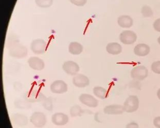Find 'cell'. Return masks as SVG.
<instances>
[{
	"label": "cell",
	"instance_id": "20",
	"mask_svg": "<svg viewBox=\"0 0 160 128\" xmlns=\"http://www.w3.org/2000/svg\"><path fill=\"white\" fill-rule=\"evenodd\" d=\"M93 93L95 96L101 99H105L108 96V92L107 89L99 86H96L93 88Z\"/></svg>",
	"mask_w": 160,
	"mask_h": 128
},
{
	"label": "cell",
	"instance_id": "26",
	"mask_svg": "<svg viewBox=\"0 0 160 128\" xmlns=\"http://www.w3.org/2000/svg\"><path fill=\"white\" fill-rule=\"evenodd\" d=\"M152 70L156 74H160V61H154L152 64Z\"/></svg>",
	"mask_w": 160,
	"mask_h": 128
},
{
	"label": "cell",
	"instance_id": "27",
	"mask_svg": "<svg viewBox=\"0 0 160 128\" xmlns=\"http://www.w3.org/2000/svg\"><path fill=\"white\" fill-rule=\"evenodd\" d=\"M73 4L77 6H83L86 4L88 0H69Z\"/></svg>",
	"mask_w": 160,
	"mask_h": 128
},
{
	"label": "cell",
	"instance_id": "29",
	"mask_svg": "<svg viewBox=\"0 0 160 128\" xmlns=\"http://www.w3.org/2000/svg\"><path fill=\"white\" fill-rule=\"evenodd\" d=\"M154 126L157 128H160V116L157 117L153 121Z\"/></svg>",
	"mask_w": 160,
	"mask_h": 128
},
{
	"label": "cell",
	"instance_id": "30",
	"mask_svg": "<svg viewBox=\"0 0 160 128\" xmlns=\"http://www.w3.org/2000/svg\"><path fill=\"white\" fill-rule=\"evenodd\" d=\"M126 128H138V124L136 122H131L126 125Z\"/></svg>",
	"mask_w": 160,
	"mask_h": 128
},
{
	"label": "cell",
	"instance_id": "28",
	"mask_svg": "<svg viewBox=\"0 0 160 128\" xmlns=\"http://www.w3.org/2000/svg\"><path fill=\"white\" fill-rule=\"evenodd\" d=\"M153 27L156 31L160 33V18L157 19L153 22Z\"/></svg>",
	"mask_w": 160,
	"mask_h": 128
},
{
	"label": "cell",
	"instance_id": "1",
	"mask_svg": "<svg viewBox=\"0 0 160 128\" xmlns=\"http://www.w3.org/2000/svg\"><path fill=\"white\" fill-rule=\"evenodd\" d=\"M28 53L27 48L18 42L12 43L9 49V54L10 56L14 58L18 59L24 58L28 56Z\"/></svg>",
	"mask_w": 160,
	"mask_h": 128
},
{
	"label": "cell",
	"instance_id": "18",
	"mask_svg": "<svg viewBox=\"0 0 160 128\" xmlns=\"http://www.w3.org/2000/svg\"><path fill=\"white\" fill-rule=\"evenodd\" d=\"M83 46L78 42H72L68 46V51L71 54L77 56L81 54L83 51Z\"/></svg>",
	"mask_w": 160,
	"mask_h": 128
},
{
	"label": "cell",
	"instance_id": "17",
	"mask_svg": "<svg viewBox=\"0 0 160 128\" xmlns=\"http://www.w3.org/2000/svg\"><path fill=\"white\" fill-rule=\"evenodd\" d=\"M107 52L112 55H118L122 52V47L118 42H111L107 45Z\"/></svg>",
	"mask_w": 160,
	"mask_h": 128
},
{
	"label": "cell",
	"instance_id": "3",
	"mask_svg": "<svg viewBox=\"0 0 160 128\" xmlns=\"http://www.w3.org/2000/svg\"><path fill=\"white\" fill-rule=\"evenodd\" d=\"M30 121L36 128H43L47 124V117L42 112H34L31 116Z\"/></svg>",
	"mask_w": 160,
	"mask_h": 128
},
{
	"label": "cell",
	"instance_id": "24",
	"mask_svg": "<svg viewBox=\"0 0 160 128\" xmlns=\"http://www.w3.org/2000/svg\"><path fill=\"white\" fill-rule=\"evenodd\" d=\"M42 105L45 109L49 111H52L53 106H52V100L51 98H46L43 101V104Z\"/></svg>",
	"mask_w": 160,
	"mask_h": 128
},
{
	"label": "cell",
	"instance_id": "25",
	"mask_svg": "<svg viewBox=\"0 0 160 128\" xmlns=\"http://www.w3.org/2000/svg\"><path fill=\"white\" fill-rule=\"evenodd\" d=\"M15 105L18 109H28L31 107V105L27 104L24 101L21 100L17 101L15 102Z\"/></svg>",
	"mask_w": 160,
	"mask_h": 128
},
{
	"label": "cell",
	"instance_id": "23",
	"mask_svg": "<svg viewBox=\"0 0 160 128\" xmlns=\"http://www.w3.org/2000/svg\"><path fill=\"white\" fill-rule=\"evenodd\" d=\"M141 13L146 18L151 17L153 15L152 8L147 5H145L142 8Z\"/></svg>",
	"mask_w": 160,
	"mask_h": 128
},
{
	"label": "cell",
	"instance_id": "16",
	"mask_svg": "<svg viewBox=\"0 0 160 128\" xmlns=\"http://www.w3.org/2000/svg\"><path fill=\"white\" fill-rule=\"evenodd\" d=\"M118 24L120 27L122 28H131L133 24L132 18L128 15H122L119 16L118 19Z\"/></svg>",
	"mask_w": 160,
	"mask_h": 128
},
{
	"label": "cell",
	"instance_id": "32",
	"mask_svg": "<svg viewBox=\"0 0 160 128\" xmlns=\"http://www.w3.org/2000/svg\"><path fill=\"white\" fill-rule=\"evenodd\" d=\"M158 42L159 43V45H160V36L159 37V38H158Z\"/></svg>",
	"mask_w": 160,
	"mask_h": 128
},
{
	"label": "cell",
	"instance_id": "13",
	"mask_svg": "<svg viewBox=\"0 0 160 128\" xmlns=\"http://www.w3.org/2000/svg\"><path fill=\"white\" fill-rule=\"evenodd\" d=\"M124 112V106L119 104L110 105L103 109V112L109 115H121Z\"/></svg>",
	"mask_w": 160,
	"mask_h": 128
},
{
	"label": "cell",
	"instance_id": "9",
	"mask_svg": "<svg viewBox=\"0 0 160 128\" xmlns=\"http://www.w3.org/2000/svg\"><path fill=\"white\" fill-rule=\"evenodd\" d=\"M62 69L66 73L70 76H75L79 72L80 68L78 65L74 61H68L63 64Z\"/></svg>",
	"mask_w": 160,
	"mask_h": 128
},
{
	"label": "cell",
	"instance_id": "6",
	"mask_svg": "<svg viewBox=\"0 0 160 128\" xmlns=\"http://www.w3.org/2000/svg\"><path fill=\"white\" fill-rule=\"evenodd\" d=\"M148 75V71L146 67L144 66H138L132 69L131 72V76L134 80H144Z\"/></svg>",
	"mask_w": 160,
	"mask_h": 128
},
{
	"label": "cell",
	"instance_id": "7",
	"mask_svg": "<svg viewBox=\"0 0 160 128\" xmlns=\"http://www.w3.org/2000/svg\"><path fill=\"white\" fill-rule=\"evenodd\" d=\"M50 89L52 93L62 94L67 92L68 87L67 83L62 80H56L52 83Z\"/></svg>",
	"mask_w": 160,
	"mask_h": 128
},
{
	"label": "cell",
	"instance_id": "11",
	"mask_svg": "<svg viewBox=\"0 0 160 128\" xmlns=\"http://www.w3.org/2000/svg\"><path fill=\"white\" fill-rule=\"evenodd\" d=\"M28 64L31 68L36 71H41L45 67L43 61L38 57H31L28 60Z\"/></svg>",
	"mask_w": 160,
	"mask_h": 128
},
{
	"label": "cell",
	"instance_id": "15",
	"mask_svg": "<svg viewBox=\"0 0 160 128\" xmlns=\"http://www.w3.org/2000/svg\"><path fill=\"white\" fill-rule=\"evenodd\" d=\"M150 52V48L145 44H139L134 48V53L138 56H145Z\"/></svg>",
	"mask_w": 160,
	"mask_h": 128
},
{
	"label": "cell",
	"instance_id": "19",
	"mask_svg": "<svg viewBox=\"0 0 160 128\" xmlns=\"http://www.w3.org/2000/svg\"><path fill=\"white\" fill-rule=\"evenodd\" d=\"M28 102H37L43 101L46 98L42 93L38 92L29 93L28 95Z\"/></svg>",
	"mask_w": 160,
	"mask_h": 128
},
{
	"label": "cell",
	"instance_id": "14",
	"mask_svg": "<svg viewBox=\"0 0 160 128\" xmlns=\"http://www.w3.org/2000/svg\"><path fill=\"white\" fill-rule=\"evenodd\" d=\"M12 121L19 127H23L27 125L28 122V118L26 116L21 114H14L11 117Z\"/></svg>",
	"mask_w": 160,
	"mask_h": 128
},
{
	"label": "cell",
	"instance_id": "4",
	"mask_svg": "<svg viewBox=\"0 0 160 128\" xmlns=\"http://www.w3.org/2000/svg\"><path fill=\"white\" fill-rule=\"evenodd\" d=\"M137 40V34L132 31L126 30L122 31L119 35V40L124 45H132L134 44Z\"/></svg>",
	"mask_w": 160,
	"mask_h": 128
},
{
	"label": "cell",
	"instance_id": "31",
	"mask_svg": "<svg viewBox=\"0 0 160 128\" xmlns=\"http://www.w3.org/2000/svg\"><path fill=\"white\" fill-rule=\"evenodd\" d=\"M157 95L158 97V98H159V99L160 100V88L159 89V90H158Z\"/></svg>",
	"mask_w": 160,
	"mask_h": 128
},
{
	"label": "cell",
	"instance_id": "5",
	"mask_svg": "<svg viewBox=\"0 0 160 128\" xmlns=\"http://www.w3.org/2000/svg\"><path fill=\"white\" fill-rule=\"evenodd\" d=\"M47 48V42L41 39L32 41L31 44V49L32 52L37 55H41L45 52Z\"/></svg>",
	"mask_w": 160,
	"mask_h": 128
},
{
	"label": "cell",
	"instance_id": "2",
	"mask_svg": "<svg viewBox=\"0 0 160 128\" xmlns=\"http://www.w3.org/2000/svg\"><path fill=\"white\" fill-rule=\"evenodd\" d=\"M124 108L127 113H133L138 109L139 100L137 96L131 95L128 97L124 102Z\"/></svg>",
	"mask_w": 160,
	"mask_h": 128
},
{
	"label": "cell",
	"instance_id": "8",
	"mask_svg": "<svg viewBox=\"0 0 160 128\" xmlns=\"http://www.w3.org/2000/svg\"><path fill=\"white\" fill-rule=\"evenodd\" d=\"M79 100L82 104L90 108H96L98 105V101L92 95L82 93L79 97Z\"/></svg>",
	"mask_w": 160,
	"mask_h": 128
},
{
	"label": "cell",
	"instance_id": "21",
	"mask_svg": "<svg viewBox=\"0 0 160 128\" xmlns=\"http://www.w3.org/2000/svg\"><path fill=\"white\" fill-rule=\"evenodd\" d=\"M83 110L78 105H75L70 109V115L72 117L81 116L83 113Z\"/></svg>",
	"mask_w": 160,
	"mask_h": 128
},
{
	"label": "cell",
	"instance_id": "22",
	"mask_svg": "<svg viewBox=\"0 0 160 128\" xmlns=\"http://www.w3.org/2000/svg\"><path fill=\"white\" fill-rule=\"evenodd\" d=\"M35 3L39 8H47L52 5L53 0H35Z\"/></svg>",
	"mask_w": 160,
	"mask_h": 128
},
{
	"label": "cell",
	"instance_id": "12",
	"mask_svg": "<svg viewBox=\"0 0 160 128\" xmlns=\"http://www.w3.org/2000/svg\"><path fill=\"white\" fill-rule=\"evenodd\" d=\"M73 83L77 88H84L90 84V80L84 74H77L73 77Z\"/></svg>",
	"mask_w": 160,
	"mask_h": 128
},
{
	"label": "cell",
	"instance_id": "10",
	"mask_svg": "<svg viewBox=\"0 0 160 128\" xmlns=\"http://www.w3.org/2000/svg\"><path fill=\"white\" fill-rule=\"evenodd\" d=\"M69 118L66 114L63 113H56L52 117V121L55 125L63 126L68 123Z\"/></svg>",
	"mask_w": 160,
	"mask_h": 128
}]
</instances>
